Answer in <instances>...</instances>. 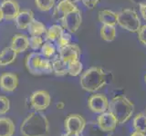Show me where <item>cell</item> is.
<instances>
[{
	"mask_svg": "<svg viewBox=\"0 0 146 136\" xmlns=\"http://www.w3.org/2000/svg\"><path fill=\"white\" fill-rule=\"evenodd\" d=\"M27 29L31 36H41L42 35L46 34V32H47L46 26L43 23H41L36 19H34L30 23Z\"/></svg>",
	"mask_w": 146,
	"mask_h": 136,
	"instance_id": "cell-22",
	"label": "cell"
},
{
	"mask_svg": "<svg viewBox=\"0 0 146 136\" xmlns=\"http://www.w3.org/2000/svg\"><path fill=\"white\" fill-rule=\"evenodd\" d=\"M25 65L27 71L34 75H48L53 73L52 62L38 52H32L27 54Z\"/></svg>",
	"mask_w": 146,
	"mask_h": 136,
	"instance_id": "cell-4",
	"label": "cell"
},
{
	"mask_svg": "<svg viewBox=\"0 0 146 136\" xmlns=\"http://www.w3.org/2000/svg\"><path fill=\"white\" fill-rule=\"evenodd\" d=\"M70 42H71V35H70V34L64 32V33L60 36H59V37L56 41L57 48L58 50L61 49L62 47L66 46V45H68V44H70Z\"/></svg>",
	"mask_w": 146,
	"mask_h": 136,
	"instance_id": "cell-29",
	"label": "cell"
},
{
	"mask_svg": "<svg viewBox=\"0 0 146 136\" xmlns=\"http://www.w3.org/2000/svg\"><path fill=\"white\" fill-rule=\"evenodd\" d=\"M109 112L117 119L118 124H123L130 119L134 111V104L127 97L118 95L111 99L109 103Z\"/></svg>",
	"mask_w": 146,
	"mask_h": 136,
	"instance_id": "cell-3",
	"label": "cell"
},
{
	"mask_svg": "<svg viewBox=\"0 0 146 136\" xmlns=\"http://www.w3.org/2000/svg\"><path fill=\"white\" fill-rule=\"evenodd\" d=\"M109 100L102 94H92L88 100V106L95 113H102L108 111Z\"/></svg>",
	"mask_w": 146,
	"mask_h": 136,
	"instance_id": "cell-8",
	"label": "cell"
},
{
	"mask_svg": "<svg viewBox=\"0 0 146 136\" xmlns=\"http://www.w3.org/2000/svg\"><path fill=\"white\" fill-rule=\"evenodd\" d=\"M10 108V102L5 96H0V115L6 114Z\"/></svg>",
	"mask_w": 146,
	"mask_h": 136,
	"instance_id": "cell-31",
	"label": "cell"
},
{
	"mask_svg": "<svg viewBox=\"0 0 146 136\" xmlns=\"http://www.w3.org/2000/svg\"><path fill=\"white\" fill-rule=\"evenodd\" d=\"M131 136H145V134L141 131H134L133 133L131 134Z\"/></svg>",
	"mask_w": 146,
	"mask_h": 136,
	"instance_id": "cell-35",
	"label": "cell"
},
{
	"mask_svg": "<svg viewBox=\"0 0 146 136\" xmlns=\"http://www.w3.org/2000/svg\"><path fill=\"white\" fill-rule=\"evenodd\" d=\"M1 8L6 20H15V18L20 12L19 4L17 0H4L1 3Z\"/></svg>",
	"mask_w": 146,
	"mask_h": 136,
	"instance_id": "cell-12",
	"label": "cell"
},
{
	"mask_svg": "<svg viewBox=\"0 0 146 136\" xmlns=\"http://www.w3.org/2000/svg\"><path fill=\"white\" fill-rule=\"evenodd\" d=\"M20 133L23 136H48L49 133L48 118L40 111L31 112L21 124Z\"/></svg>",
	"mask_w": 146,
	"mask_h": 136,
	"instance_id": "cell-2",
	"label": "cell"
},
{
	"mask_svg": "<svg viewBox=\"0 0 146 136\" xmlns=\"http://www.w3.org/2000/svg\"><path fill=\"white\" fill-rule=\"evenodd\" d=\"M62 136H80V133H68V131H66V133H64Z\"/></svg>",
	"mask_w": 146,
	"mask_h": 136,
	"instance_id": "cell-37",
	"label": "cell"
},
{
	"mask_svg": "<svg viewBox=\"0 0 146 136\" xmlns=\"http://www.w3.org/2000/svg\"><path fill=\"white\" fill-rule=\"evenodd\" d=\"M34 19V13L32 12V10L26 9V10H22L18 13L14 21H15V25L18 29L24 30L27 28V26Z\"/></svg>",
	"mask_w": 146,
	"mask_h": 136,
	"instance_id": "cell-16",
	"label": "cell"
},
{
	"mask_svg": "<svg viewBox=\"0 0 146 136\" xmlns=\"http://www.w3.org/2000/svg\"><path fill=\"white\" fill-rule=\"evenodd\" d=\"M64 106H65V103H64L63 102H58L56 104V107L58 109V110H62V109L64 108Z\"/></svg>",
	"mask_w": 146,
	"mask_h": 136,
	"instance_id": "cell-36",
	"label": "cell"
},
{
	"mask_svg": "<svg viewBox=\"0 0 146 136\" xmlns=\"http://www.w3.org/2000/svg\"><path fill=\"white\" fill-rule=\"evenodd\" d=\"M15 133V124L11 119L0 117V136H13Z\"/></svg>",
	"mask_w": 146,
	"mask_h": 136,
	"instance_id": "cell-20",
	"label": "cell"
},
{
	"mask_svg": "<svg viewBox=\"0 0 146 136\" xmlns=\"http://www.w3.org/2000/svg\"><path fill=\"white\" fill-rule=\"evenodd\" d=\"M17 53L11 47H5L0 53V66H6L14 63Z\"/></svg>",
	"mask_w": 146,
	"mask_h": 136,
	"instance_id": "cell-19",
	"label": "cell"
},
{
	"mask_svg": "<svg viewBox=\"0 0 146 136\" xmlns=\"http://www.w3.org/2000/svg\"><path fill=\"white\" fill-rule=\"evenodd\" d=\"M52 68H53V73L58 76H63L68 75V63L64 62L59 57V56L53 59Z\"/></svg>",
	"mask_w": 146,
	"mask_h": 136,
	"instance_id": "cell-21",
	"label": "cell"
},
{
	"mask_svg": "<svg viewBox=\"0 0 146 136\" xmlns=\"http://www.w3.org/2000/svg\"><path fill=\"white\" fill-rule=\"evenodd\" d=\"M145 83H146V75H145Z\"/></svg>",
	"mask_w": 146,
	"mask_h": 136,
	"instance_id": "cell-42",
	"label": "cell"
},
{
	"mask_svg": "<svg viewBox=\"0 0 146 136\" xmlns=\"http://www.w3.org/2000/svg\"><path fill=\"white\" fill-rule=\"evenodd\" d=\"M139 9H140V14L143 16L144 21H146V4H141L139 5Z\"/></svg>",
	"mask_w": 146,
	"mask_h": 136,
	"instance_id": "cell-34",
	"label": "cell"
},
{
	"mask_svg": "<svg viewBox=\"0 0 146 136\" xmlns=\"http://www.w3.org/2000/svg\"><path fill=\"white\" fill-rule=\"evenodd\" d=\"M82 23L81 11L79 8L70 13L67 14L61 19V24L64 29H66L68 33H76L79 30Z\"/></svg>",
	"mask_w": 146,
	"mask_h": 136,
	"instance_id": "cell-6",
	"label": "cell"
},
{
	"mask_svg": "<svg viewBox=\"0 0 146 136\" xmlns=\"http://www.w3.org/2000/svg\"><path fill=\"white\" fill-rule=\"evenodd\" d=\"M58 53H59V57L67 63L79 60L80 56L81 54L79 45L71 43L66 45V46L62 47L61 49H59Z\"/></svg>",
	"mask_w": 146,
	"mask_h": 136,
	"instance_id": "cell-10",
	"label": "cell"
},
{
	"mask_svg": "<svg viewBox=\"0 0 146 136\" xmlns=\"http://www.w3.org/2000/svg\"><path fill=\"white\" fill-rule=\"evenodd\" d=\"M97 124L105 131L112 133L116 129V127L118 125V122L115 116L111 112L108 111L100 113V115L97 119Z\"/></svg>",
	"mask_w": 146,
	"mask_h": 136,
	"instance_id": "cell-11",
	"label": "cell"
},
{
	"mask_svg": "<svg viewBox=\"0 0 146 136\" xmlns=\"http://www.w3.org/2000/svg\"><path fill=\"white\" fill-rule=\"evenodd\" d=\"M55 53H56V47L50 41H46L45 43H43L42 46L40 48V54L44 57L49 59L54 56Z\"/></svg>",
	"mask_w": 146,
	"mask_h": 136,
	"instance_id": "cell-27",
	"label": "cell"
},
{
	"mask_svg": "<svg viewBox=\"0 0 146 136\" xmlns=\"http://www.w3.org/2000/svg\"><path fill=\"white\" fill-rule=\"evenodd\" d=\"M65 29L63 28V26L60 25H53L49 27L48 29H47L46 32V40L50 41V42H54L57 41V39L64 32Z\"/></svg>",
	"mask_w": 146,
	"mask_h": 136,
	"instance_id": "cell-24",
	"label": "cell"
},
{
	"mask_svg": "<svg viewBox=\"0 0 146 136\" xmlns=\"http://www.w3.org/2000/svg\"><path fill=\"white\" fill-rule=\"evenodd\" d=\"M143 133H144V134H145V136H146V130H145V131H143Z\"/></svg>",
	"mask_w": 146,
	"mask_h": 136,
	"instance_id": "cell-41",
	"label": "cell"
},
{
	"mask_svg": "<svg viewBox=\"0 0 146 136\" xmlns=\"http://www.w3.org/2000/svg\"><path fill=\"white\" fill-rule=\"evenodd\" d=\"M98 19L102 25L114 26L118 22V13L110 9H103L98 13Z\"/></svg>",
	"mask_w": 146,
	"mask_h": 136,
	"instance_id": "cell-17",
	"label": "cell"
},
{
	"mask_svg": "<svg viewBox=\"0 0 146 136\" xmlns=\"http://www.w3.org/2000/svg\"><path fill=\"white\" fill-rule=\"evenodd\" d=\"M131 2H133L136 5H141V4H146V0H131Z\"/></svg>",
	"mask_w": 146,
	"mask_h": 136,
	"instance_id": "cell-38",
	"label": "cell"
},
{
	"mask_svg": "<svg viewBox=\"0 0 146 136\" xmlns=\"http://www.w3.org/2000/svg\"><path fill=\"white\" fill-rule=\"evenodd\" d=\"M84 6L88 9H93L100 2V0H81Z\"/></svg>",
	"mask_w": 146,
	"mask_h": 136,
	"instance_id": "cell-33",
	"label": "cell"
},
{
	"mask_svg": "<svg viewBox=\"0 0 146 136\" xmlns=\"http://www.w3.org/2000/svg\"><path fill=\"white\" fill-rule=\"evenodd\" d=\"M81 136H111V133L105 131L98 125L97 122L86 124L85 128L80 133Z\"/></svg>",
	"mask_w": 146,
	"mask_h": 136,
	"instance_id": "cell-18",
	"label": "cell"
},
{
	"mask_svg": "<svg viewBox=\"0 0 146 136\" xmlns=\"http://www.w3.org/2000/svg\"><path fill=\"white\" fill-rule=\"evenodd\" d=\"M35 5L40 11L48 12L53 8L55 0H35Z\"/></svg>",
	"mask_w": 146,
	"mask_h": 136,
	"instance_id": "cell-28",
	"label": "cell"
},
{
	"mask_svg": "<svg viewBox=\"0 0 146 136\" xmlns=\"http://www.w3.org/2000/svg\"><path fill=\"white\" fill-rule=\"evenodd\" d=\"M10 47L17 54L25 52L29 47V38L26 35L16 34L12 37Z\"/></svg>",
	"mask_w": 146,
	"mask_h": 136,
	"instance_id": "cell-15",
	"label": "cell"
},
{
	"mask_svg": "<svg viewBox=\"0 0 146 136\" xmlns=\"http://www.w3.org/2000/svg\"><path fill=\"white\" fill-rule=\"evenodd\" d=\"M83 71V65L80 60H76L68 63V75L70 76H78Z\"/></svg>",
	"mask_w": 146,
	"mask_h": 136,
	"instance_id": "cell-26",
	"label": "cell"
},
{
	"mask_svg": "<svg viewBox=\"0 0 146 136\" xmlns=\"http://www.w3.org/2000/svg\"><path fill=\"white\" fill-rule=\"evenodd\" d=\"M100 35L102 40L106 42H112L116 37V28L114 26L102 25L100 30Z\"/></svg>",
	"mask_w": 146,
	"mask_h": 136,
	"instance_id": "cell-23",
	"label": "cell"
},
{
	"mask_svg": "<svg viewBox=\"0 0 146 136\" xmlns=\"http://www.w3.org/2000/svg\"><path fill=\"white\" fill-rule=\"evenodd\" d=\"M3 19H5V18H4V14H3V11H2L1 7H0V22H1Z\"/></svg>",
	"mask_w": 146,
	"mask_h": 136,
	"instance_id": "cell-39",
	"label": "cell"
},
{
	"mask_svg": "<svg viewBox=\"0 0 146 136\" xmlns=\"http://www.w3.org/2000/svg\"><path fill=\"white\" fill-rule=\"evenodd\" d=\"M70 1H71V2H73V3H76V2H79L80 0H70Z\"/></svg>",
	"mask_w": 146,
	"mask_h": 136,
	"instance_id": "cell-40",
	"label": "cell"
},
{
	"mask_svg": "<svg viewBox=\"0 0 146 136\" xmlns=\"http://www.w3.org/2000/svg\"><path fill=\"white\" fill-rule=\"evenodd\" d=\"M51 103V97L48 92L45 90L36 91L30 96V103L36 111L46 110Z\"/></svg>",
	"mask_w": 146,
	"mask_h": 136,
	"instance_id": "cell-7",
	"label": "cell"
},
{
	"mask_svg": "<svg viewBox=\"0 0 146 136\" xmlns=\"http://www.w3.org/2000/svg\"><path fill=\"white\" fill-rule=\"evenodd\" d=\"M117 24L121 28L125 29L131 33H137L141 28V19L139 15L133 9L125 8L118 13Z\"/></svg>",
	"mask_w": 146,
	"mask_h": 136,
	"instance_id": "cell-5",
	"label": "cell"
},
{
	"mask_svg": "<svg viewBox=\"0 0 146 136\" xmlns=\"http://www.w3.org/2000/svg\"><path fill=\"white\" fill-rule=\"evenodd\" d=\"M64 124H65L66 131L80 134L85 128L87 122L84 118L80 114H70L66 118Z\"/></svg>",
	"mask_w": 146,
	"mask_h": 136,
	"instance_id": "cell-9",
	"label": "cell"
},
{
	"mask_svg": "<svg viewBox=\"0 0 146 136\" xmlns=\"http://www.w3.org/2000/svg\"><path fill=\"white\" fill-rule=\"evenodd\" d=\"M133 127L135 131L143 133L146 130V113L140 112L135 115L133 119Z\"/></svg>",
	"mask_w": 146,
	"mask_h": 136,
	"instance_id": "cell-25",
	"label": "cell"
},
{
	"mask_svg": "<svg viewBox=\"0 0 146 136\" xmlns=\"http://www.w3.org/2000/svg\"><path fill=\"white\" fill-rule=\"evenodd\" d=\"M43 44V38L41 36H31L29 38V47L33 50H38Z\"/></svg>",
	"mask_w": 146,
	"mask_h": 136,
	"instance_id": "cell-30",
	"label": "cell"
},
{
	"mask_svg": "<svg viewBox=\"0 0 146 136\" xmlns=\"http://www.w3.org/2000/svg\"><path fill=\"white\" fill-rule=\"evenodd\" d=\"M76 9H78V7L75 3L70 1V0H61L55 7L53 16L57 20L61 21V19L67 14L74 11Z\"/></svg>",
	"mask_w": 146,
	"mask_h": 136,
	"instance_id": "cell-14",
	"label": "cell"
},
{
	"mask_svg": "<svg viewBox=\"0 0 146 136\" xmlns=\"http://www.w3.org/2000/svg\"><path fill=\"white\" fill-rule=\"evenodd\" d=\"M18 85V77L12 73H4L0 75V88L6 93L14 92Z\"/></svg>",
	"mask_w": 146,
	"mask_h": 136,
	"instance_id": "cell-13",
	"label": "cell"
},
{
	"mask_svg": "<svg viewBox=\"0 0 146 136\" xmlns=\"http://www.w3.org/2000/svg\"><path fill=\"white\" fill-rule=\"evenodd\" d=\"M137 34H138V40L146 46V25L141 26Z\"/></svg>",
	"mask_w": 146,
	"mask_h": 136,
	"instance_id": "cell-32",
	"label": "cell"
},
{
	"mask_svg": "<svg viewBox=\"0 0 146 136\" xmlns=\"http://www.w3.org/2000/svg\"><path fill=\"white\" fill-rule=\"evenodd\" d=\"M111 79V73L105 72L100 67L93 66L82 73V75H80V84L81 87L87 92L95 93L109 84Z\"/></svg>",
	"mask_w": 146,
	"mask_h": 136,
	"instance_id": "cell-1",
	"label": "cell"
}]
</instances>
